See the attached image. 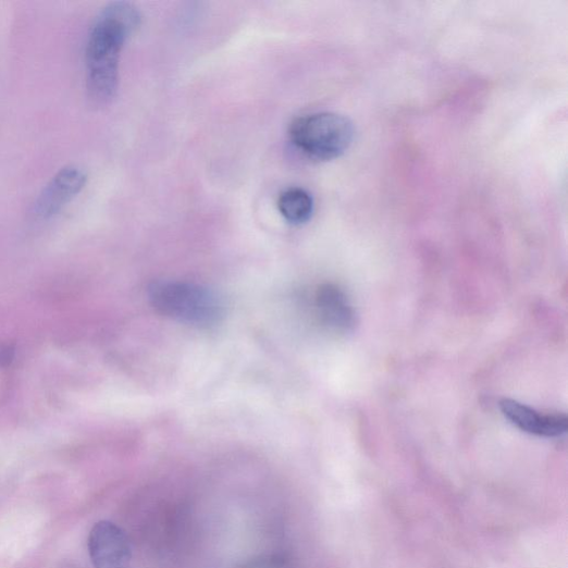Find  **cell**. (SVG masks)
Wrapping results in <instances>:
<instances>
[{
    "label": "cell",
    "instance_id": "cell-1",
    "mask_svg": "<svg viewBox=\"0 0 568 568\" xmlns=\"http://www.w3.org/2000/svg\"><path fill=\"white\" fill-rule=\"evenodd\" d=\"M140 25V12L128 2L110 3L96 17L85 50L87 90L96 102L116 96L122 50Z\"/></svg>",
    "mask_w": 568,
    "mask_h": 568
},
{
    "label": "cell",
    "instance_id": "cell-7",
    "mask_svg": "<svg viewBox=\"0 0 568 568\" xmlns=\"http://www.w3.org/2000/svg\"><path fill=\"white\" fill-rule=\"evenodd\" d=\"M316 310L320 321L337 331L355 325V312L343 291L334 284H323L316 293Z\"/></svg>",
    "mask_w": 568,
    "mask_h": 568
},
{
    "label": "cell",
    "instance_id": "cell-9",
    "mask_svg": "<svg viewBox=\"0 0 568 568\" xmlns=\"http://www.w3.org/2000/svg\"><path fill=\"white\" fill-rule=\"evenodd\" d=\"M15 359V348L12 345H0V367H10Z\"/></svg>",
    "mask_w": 568,
    "mask_h": 568
},
{
    "label": "cell",
    "instance_id": "cell-2",
    "mask_svg": "<svg viewBox=\"0 0 568 568\" xmlns=\"http://www.w3.org/2000/svg\"><path fill=\"white\" fill-rule=\"evenodd\" d=\"M293 145L314 161H331L350 148L355 127L353 122L335 112H316L294 121L289 129Z\"/></svg>",
    "mask_w": 568,
    "mask_h": 568
},
{
    "label": "cell",
    "instance_id": "cell-5",
    "mask_svg": "<svg viewBox=\"0 0 568 568\" xmlns=\"http://www.w3.org/2000/svg\"><path fill=\"white\" fill-rule=\"evenodd\" d=\"M87 181L83 168L74 164L62 168L39 194L34 213L45 220L59 214L84 190Z\"/></svg>",
    "mask_w": 568,
    "mask_h": 568
},
{
    "label": "cell",
    "instance_id": "cell-6",
    "mask_svg": "<svg viewBox=\"0 0 568 568\" xmlns=\"http://www.w3.org/2000/svg\"><path fill=\"white\" fill-rule=\"evenodd\" d=\"M499 408L510 423L530 434L556 437L566 433L568 428L565 415H544L510 399H503Z\"/></svg>",
    "mask_w": 568,
    "mask_h": 568
},
{
    "label": "cell",
    "instance_id": "cell-3",
    "mask_svg": "<svg viewBox=\"0 0 568 568\" xmlns=\"http://www.w3.org/2000/svg\"><path fill=\"white\" fill-rule=\"evenodd\" d=\"M149 299L158 313L187 324L208 326L222 316L214 294L194 283L158 282L150 289Z\"/></svg>",
    "mask_w": 568,
    "mask_h": 568
},
{
    "label": "cell",
    "instance_id": "cell-8",
    "mask_svg": "<svg viewBox=\"0 0 568 568\" xmlns=\"http://www.w3.org/2000/svg\"><path fill=\"white\" fill-rule=\"evenodd\" d=\"M277 209L281 215L289 223L301 225L310 221L314 212L312 196L302 188L284 190L277 200Z\"/></svg>",
    "mask_w": 568,
    "mask_h": 568
},
{
    "label": "cell",
    "instance_id": "cell-4",
    "mask_svg": "<svg viewBox=\"0 0 568 568\" xmlns=\"http://www.w3.org/2000/svg\"><path fill=\"white\" fill-rule=\"evenodd\" d=\"M88 551L95 568H132L131 541L115 523L98 522L89 534Z\"/></svg>",
    "mask_w": 568,
    "mask_h": 568
}]
</instances>
